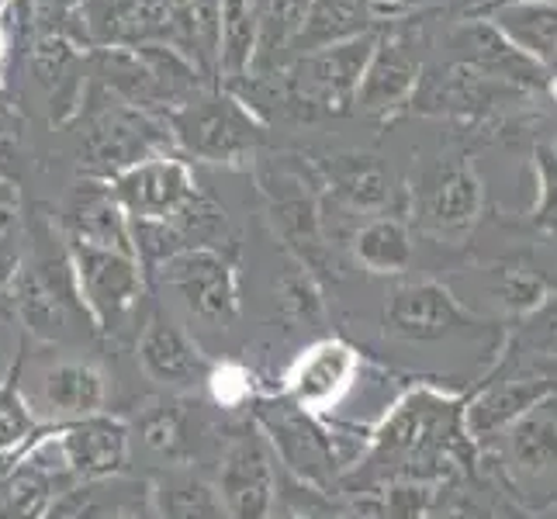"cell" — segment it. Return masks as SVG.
I'll return each mask as SVG.
<instances>
[{
	"instance_id": "obj_25",
	"label": "cell",
	"mask_w": 557,
	"mask_h": 519,
	"mask_svg": "<svg viewBox=\"0 0 557 519\" xmlns=\"http://www.w3.org/2000/svg\"><path fill=\"white\" fill-rule=\"evenodd\" d=\"M426 519H527V516L509 503L506 492H498L492 478L471 468L433 489Z\"/></svg>"
},
{
	"instance_id": "obj_10",
	"label": "cell",
	"mask_w": 557,
	"mask_h": 519,
	"mask_svg": "<svg viewBox=\"0 0 557 519\" xmlns=\"http://www.w3.org/2000/svg\"><path fill=\"white\" fill-rule=\"evenodd\" d=\"M76 287H81L84 309L94 322L98 336H119L132 312L146 298V271L136 257L114 254V249H98L84 243H70Z\"/></svg>"
},
{
	"instance_id": "obj_27",
	"label": "cell",
	"mask_w": 557,
	"mask_h": 519,
	"mask_svg": "<svg viewBox=\"0 0 557 519\" xmlns=\"http://www.w3.org/2000/svg\"><path fill=\"white\" fill-rule=\"evenodd\" d=\"M347 249L354 254V260L363 267L368 274L377 277H401L412 267V236L409 225L398 215H371L363 219L354 236L347 243Z\"/></svg>"
},
{
	"instance_id": "obj_36",
	"label": "cell",
	"mask_w": 557,
	"mask_h": 519,
	"mask_svg": "<svg viewBox=\"0 0 557 519\" xmlns=\"http://www.w3.org/2000/svg\"><path fill=\"white\" fill-rule=\"evenodd\" d=\"M205 388L211 392V398H215V406L228 409V412L253 406L257 395H260L253 374H249V368H243L239 360H215V368H211Z\"/></svg>"
},
{
	"instance_id": "obj_28",
	"label": "cell",
	"mask_w": 557,
	"mask_h": 519,
	"mask_svg": "<svg viewBox=\"0 0 557 519\" xmlns=\"http://www.w3.org/2000/svg\"><path fill=\"white\" fill-rule=\"evenodd\" d=\"M488 22L530 60L554 70L557 66V0H527V4L492 8Z\"/></svg>"
},
{
	"instance_id": "obj_18",
	"label": "cell",
	"mask_w": 557,
	"mask_h": 519,
	"mask_svg": "<svg viewBox=\"0 0 557 519\" xmlns=\"http://www.w3.org/2000/svg\"><path fill=\"white\" fill-rule=\"evenodd\" d=\"M419 76H422V66H419V55L412 52V38L381 32L371 60L363 66L350 108H357L360 114H374V119H388L398 108L412 104Z\"/></svg>"
},
{
	"instance_id": "obj_3",
	"label": "cell",
	"mask_w": 557,
	"mask_h": 519,
	"mask_svg": "<svg viewBox=\"0 0 557 519\" xmlns=\"http://www.w3.org/2000/svg\"><path fill=\"white\" fill-rule=\"evenodd\" d=\"M163 122L170 143L201 163L249 166L267 143L263 119L225 87H201Z\"/></svg>"
},
{
	"instance_id": "obj_42",
	"label": "cell",
	"mask_w": 557,
	"mask_h": 519,
	"mask_svg": "<svg viewBox=\"0 0 557 519\" xmlns=\"http://www.w3.org/2000/svg\"><path fill=\"white\" fill-rule=\"evenodd\" d=\"M4 46H8V35H4V25H0V60H4Z\"/></svg>"
},
{
	"instance_id": "obj_31",
	"label": "cell",
	"mask_w": 557,
	"mask_h": 519,
	"mask_svg": "<svg viewBox=\"0 0 557 519\" xmlns=\"http://www.w3.org/2000/svg\"><path fill=\"white\" fill-rule=\"evenodd\" d=\"M260 0H222L219 25V81H246L257 55Z\"/></svg>"
},
{
	"instance_id": "obj_5",
	"label": "cell",
	"mask_w": 557,
	"mask_h": 519,
	"mask_svg": "<svg viewBox=\"0 0 557 519\" xmlns=\"http://www.w3.org/2000/svg\"><path fill=\"white\" fill-rule=\"evenodd\" d=\"M547 398H557L554 363L527 357L520 350H512L509 343H503L492 374L468 395L465 406V430L474 450L492 444L498 433L509 430L530 409L544 406Z\"/></svg>"
},
{
	"instance_id": "obj_32",
	"label": "cell",
	"mask_w": 557,
	"mask_h": 519,
	"mask_svg": "<svg viewBox=\"0 0 557 519\" xmlns=\"http://www.w3.org/2000/svg\"><path fill=\"white\" fill-rule=\"evenodd\" d=\"M492 295L509 319H530L557 295L554 281L523 260H506L492 267Z\"/></svg>"
},
{
	"instance_id": "obj_9",
	"label": "cell",
	"mask_w": 557,
	"mask_h": 519,
	"mask_svg": "<svg viewBox=\"0 0 557 519\" xmlns=\"http://www.w3.org/2000/svg\"><path fill=\"white\" fill-rule=\"evenodd\" d=\"M170 146L174 143H170L166 122L119 101L111 90H104V104L90 114L84 132V149H81V163L87 170L84 177L114 181L122 170L136 166L139 160L157 157V152H170Z\"/></svg>"
},
{
	"instance_id": "obj_14",
	"label": "cell",
	"mask_w": 557,
	"mask_h": 519,
	"mask_svg": "<svg viewBox=\"0 0 557 519\" xmlns=\"http://www.w3.org/2000/svg\"><path fill=\"white\" fill-rule=\"evenodd\" d=\"M111 190L122 201L128 219L166 222L198 195V181L184 157L157 152V157H146L136 166L122 170L111 181Z\"/></svg>"
},
{
	"instance_id": "obj_20",
	"label": "cell",
	"mask_w": 557,
	"mask_h": 519,
	"mask_svg": "<svg viewBox=\"0 0 557 519\" xmlns=\"http://www.w3.org/2000/svg\"><path fill=\"white\" fill-rule=\"evenodd\" d=\"M523 90H516L495 76L465 66V63H450V66H436L419 76L416 94H412V108L426 111V114H485L498 101L506 98H520Z\"/></svg>"
},
{
	"instance_id": "obj_11",
	"label": "cell",
	"mask_w": 557,
	"mask_h": 519,
	"mask_svg": "<svg viewBox=\"0 0 557 519\" xmlns=\"http://www.w3.org/2000/svg\"><path fill=\"white\" fill-rule=\"evenodd\" d=\"M215 495L228 519H271L277 503L274 450L257 422H243L225 440L215 471Z\"/></svg>"
},
{
	"instance_id": "obj_12",
	"label": "cell",
	"mask_w": 557,
	"mask_h": 519,
	"mask_svg": "<svg viewBox=\"0 0 557 519\" xmlns=\"http://www.w3.org/2000/svg\"><path fill=\"white\" fill-rule=\"evenodd\" d=\"M152 274L174 287L190 319L208 325H233L239 319V271L228 249H184Z\"/></svg>"
},
{
	"instance_id": "obj_17",
	"label": "cell",
	"mask_w": 557,
	"mask_h": 519,
	"mask_svg": "<svg viewBox=\"0 0 557 519\" xmlns=\"http://www.w3.org/2000/svg\"><path fill=\"white\" fill-rule=\"evenodd\" d=\"M485 208V187L468 160H450L436 166L419 184L416 215L433 236H465Z\"/></svg>"
},
{
	"instance_id": "obj_8",
	"label": "cell",
	"mask_w": 557,
	"mask_h": 519,
	"mask_svg": "<svg viewBox=\"0 0 557 519\" xmlns=\"http://www.w3.org/2000/svg\"><path fill=\"white\" fill-rule=\"evenodd\" d=\"M381 333L392 343H444L454 336L495 333V325L474 316L447 284L422 277L392 287L381 309Z\"/></svg>"
},
{
	"instance_id": "obj_16",
	"label": "cell",
	"mask_w": 557,
	"mask_h": 519,
	"mask_svg": "<svg viewBox=\"0 0 557 519\" xmlns=\"http://www.w3.org/2000/svg\"><path fill=\"white\" fill-rule=\"evenodd\" d=\"M136 360L149 381L163 384L166 392H190L208 381L215 360L190 339L181 325L152 309L136 336Z\"/></svg>"
},
{
	"instance_id": "obj_22",
	"label": "cell",
	"mask_w": 557,
	"mask_h": 519,
	"mask_svg": "<svg viewBox=\"0 0 557 519\" xmlns=\"http://www.w3.org/2000/svg\"><path fill=\"white\" fill-rule=\"evenodd\" d=\"M450 49L457 55V63L482 70L523 94L547 81V66H541L527 52L516 49L492 22H460L450 35Z\"/></svg>"
},
{
	"instance_id": "obj_43",
	"label": "cell",
	"mask_w": 557,
	"mask_h": 519,
	"mask_svg": "<svg viewBox=\"0 0 557 519\" xmlns=\"http://www.w3.org/2000/svg\"><path fill=\"white\" fill-rule=\"evenodd\" d=\"M8 8V0H0V11H4Z\"/></svg>"
},
{
	"instance_id": "obj_33",
	"label": "cell",
	"mask_w": 557,
	"mask_h": 519,
	"mask_svg": "<svg viewBox=\"0 0 557 519\" xmlns=\"http://www.w3.org/2000/svg\"><path fill=\"white\" fill-rule=\"evenodd\" d=\"M25 350H28V339L22 336V346H17V354L11 357L8 371L0 374V457L22 450L28 440L42 430V427H38V419L32 416L25 392H22Z\"/></svg>"
},
{
	"instance_id": "obj_7",
	"label": "cell",
	"mask_w": 557,
	"mask_h": 519,
	"mask_svg": "<svg viewBox=\"0 0 557 519\" xmlns=\"http://www.w3.org/2000/svg\"><path fill=\"white\" fill-rule=\"evenodd\" d=\"M377 35L381 32H368L350 38V42L298 55V60L287 63V70L281 73L284 108L298 111L301 119H312L319 111H347L354 104L363 66H368L377 46Z\"/></svg>"
},
{
	"instance_id": "obj_6",
	"label": "cell",
	"mask_w": 557,
	"mask_h": 519,
	"mask_svg": "<svg viewBox=\"0 0 557 519\" xmlns=\"http://www.w3.org/2000/svg\"><path fill=\"white\" fill-rule=\"evenodd\" d=\"M253 422L267 436L274 457H281L301 485H312L315 492L339 489V478L347 471V460L339 454L336 430L322 416L298 409L295 401L277 395H257Z\"/></svg>"
},
{
	"instance_id": "obj_40",
	"label": "cell",
	"mask_w": 557,
	"mask_h": 519,
	"mask_svg": "<svg viewBox=\"0 0 557 519\" xmlns=\"http://www.w3.org/2000/svg\"><path fill=\"white\" fill-rule=\"evenodd\" d=\"M8 205H17V190L8 181H0V208H8Z\"/></svg>"
},
{
	"instance_id": "obj_24",
	"label": "cell",
	"mask_w": 557,
	"mask_h": 519,
	"mask_svg": "<svg viewBox=\"0 0 557 519\" xmlns=\"http://www.w3.org/2000/svg\"><path fill=\"white\" fill-rule=\"evenodd\" d=\"M377 25H381L377 0H309L292 46H287V60L350 42V38L377 32Z\"/></svg>"
},
{
	"instance_id": "obj_1",
	"label": "cell",
	"mask_w": 557,
	"mask_h": 519,
	"mask_svg": "<svg viewBox=\"0 0 557 519\" xmlns=\"http://www.w3.org/2000/svg\"><path fill=\"white\" fill-rule=\"evenodd\" d=\"M465 406L468 395L416 384L368 430L363 450L339 478V489L354 495L388 482L440 485L471 471L478 450L465 430Z\"/></svg>"
},
{
	"instance_id": "obj_19",
	"label": "cell",
	"mask_w": 557,
	"mask_h": 519,
	"mask_svg": "<svg viewBox=\"0 0 557 519\" xmlns=\"http://www.w3.org/2000/svg\"><path fill=\"white\" fill-rule=\"evenodd\" d=\"M60 228L70 243L114 249V254L136 257V243H132V222L125 215L122 201L114 198L111 181L84 177L76 181L70 198L63 205ZM139 260V257H136Z\"/></svg>"
},
{
	"instance_id": "obj_41",
	"label": "cell",
	"mask_w": 557,
	"mask_h": 519,
	"mask_svg": "<svg viewBox=\"0 0 557 519\" xmlns=\"http://www.w3.org/2000/svg\"><path fill=\"white\" fill-rule=\"evenodd\" d=\"M503 4H527V0H492L488 8H503Z\"/></svg>"
},
{
	"instance_id": "obj_29",
	"label": "cell",
	"mask_w": 557,
	"mask_h": 519,
	"mask_svg": "<svg viewBox=\"0 0 557 519\" xmlns=\"http://www.w3.org/2000/svg\"><path fill=\"white\" fill-rule=\"evenodd\" d=\"M149 489L157 519H228L215 485L205 482L190 465H170L160 478H152Z\"/></svg>"
},
{
	"instance_id": "obj_15",
	"label": "cell",
	"mask_w": 557,
	"mask_h": 519,
	"mask_svg": "<svg viewBox=\"0 0 557 519\" xmlns=\"http://www.w3.org/2000/svg\"><path fill=\"white\" fill-rule=\"evenodd\" d=\"M357 374H360V354L347 339L325 336L295 357V363L284 374L281 395L305 412L325 416L354 388Z\"/></svg>"
},
{
	"instance_id": "obj_23",
	"label": "cell",
	"mask_w": 557,
	"mask_h": 519,
	"mask_svg": "<svg viewBox=\"0 0 557 519\" xmlns=\"http://www.w3.org/2000/svg\"><path fill=\"white\" fill-rule=\"evenodd\" d=\"M42 519H157L152 489L146 478H104V482L70 485Z\"/></svg>"
},
{
	"instance_id": "obj_30",
	"label": "cell",
	"mask_w": 557,
	"mask_h": 519,
	"mask_svg": "<svg viewBox=\"0 0 557 519\" xmlns=\"http://www.w3.org/2000/svg\"><path fill=\"white\" fill-rule=\"evenodd\" d=\"M136 427H139L143 444L152 454L170 460V465H190V460H195V440H190L195 416H190V406L184 398L177 395L152 398L139 412Z\"/></svg>"
},
{
	"instance_id": "obj_35",
	"label": "cell",
	"mask_w": 557,
	"mask_h": 519,
	"mask_svg": "<svg viewBox=\"0 0 557 519\" xmlns=\"http://www.w3.org/2000/svg\"><path fill=\"white\" fill-rule=\"evenodd\" d=\"M506 343L512 346V350L527 354V357L554 363L557 360V295L544 305L541 312H533L530 319H523L520 330H509Z\"/></svg>"
},
{
	"instance_id": "obj_37",
	"label": "cell",
	"mask_w": 557,
	"mask_h": 519,
	"mask_svg": "<svg viewBox=\"0 0 557 519\" xmlns=\"http://www.w3.org/2000/svg\"><path fill=\"white\" fill-rule=\"evenodd\" d=\"M25 263V219L17 205L0 208V298H4Z\"/></svg>"
},
{
	"instance_id": "obj_44",
	"label": "cell",
	"mask_w": 557,
	"mask_h": 519,
	"mask_svg": "<svg viewBox=\"0 0 557 519\" xmlns=\"http://www.w3.org/2000/svg\"><path fill=\"white\" fill-rule=\"evenodd\" d=\"M4 460H8V454H4V457H0V468H4Z\"/></svg>"
},
{
	"instance_id": "obj_13",
	"label": "cell",
	"mask_w": 557,
	"mask_h": 519,
	"mask_svg": "<svg viewBox=\"0 0 557 519\" xmlns=\"http://www.w3.org/2000/svg\"><path fill=\"white\" fill-rule=\"evenodd\" d=\"M128 422L108 412L52 422L49 430V447L60 460L63 474L70 478V485L128 474Z\"/></svg>"
},
{
	"instance_id": "obj_2",
	"label": "cell",
	"mask_w": 557,
	"mask_h": 519,
	"mask_svg": "<svg viewBox=\"0 0 557 519\" xmlns=\"http://www.w3.org/2000/svg\"><path fill=\"white\" fill-rule=\"evenodd\" d=\"M474 468L492 478L527 519L557 512V398H547L492 444L478 447Z\"/></svg>"
},
{
	"instance_id": "obj_4",
	"label": "cell",
	"mask_w": 557,
	"mask_h": 519,
	"mask_svg": "<svg viewBox=\"0 0 557 519\" xmlns=\"http://www.w3.org/2000/svg\"><path fill=\"white\" fill-rule=\"evenodd\" d=\"M260 195L267 205V219L284 243L287 257L305 267L319 284L336 281L339 249L322 233L315 170L305 173L292 163H271L260 170Z\"/></svg>"
},
{
	"instance_id": "obj_26",
	"label": "cell",
	"mask_w": 557,
	"mask_h": 519,
	"mask_svg": "<svg viewBox=\"0 0 557 519\" xmlns=\"http://www.w3.org/2000/svg\"><path fill=\"white\" fill-rule=\"evenodd\" d=\"M42 401L60 422L98 416L108 406V374L94 360H60L42 374Z\"/></svg>"
},
{
	"instance_id": "obj_39",
	"label": "cell",
	"mask_w": 557,
	"mask_h": 519,
	"mask_svg": "<svg viewBox=\"0 0 557 519\" xmlns=\"http://www.w3.org/2000/svg\"><path fill=\"white\" fill-rule=\"evenodd\" d=\"M28 4H32V17L38 22V28L46 35H55L76 11H81L84 0H28Z\"/></svg>"
},
{
	"instance_id": "obj_34",
	"label": "cell",
	"mask_w": 557,
	"mask_h": 519,
	"mask_svg": "<svg viewBox=\"0 0 557 519\" xmlns=\"http://www.w3.org/2000/svg\"><path fill=\"white\" fill-rule=\"evenodd\" d=\"M277 305H281V316L292 325H315L325 316L322 284L292 260V271L277 284Z\"/></svg>"
},
{
	"instance_id": "obj_38",
	"label": "cell",
	"mask_w": 557,
	"mask_h": 519,
	"mask_svg": "<svg viewBox=\"0 0 557 519\" xmlns=\"http://www.w3.org/2000/svg\"><path fill=\"white\" fill-rule=\"evenodd\" d=\"M536 177H541V198L530 219L547 233H557V152L550 146L536 149Z\"/></svg>"
},
{
	"instance_id": "obj_21",
	"label": "cell",
	"mask_w": 557,
	"mask_h": 519,
	"mask_svg": "<svg viewBox=\"0 0 557 519\" xmlns=\"http://www.w3.org/2000/svg\"><path fill=\"white\" fill-rule=\"evenodd\" d=\"M312 170L322 195L354 215H384L392 205V173L374 152H336L322 157Z\"/></svg>"
}]
</instances>
